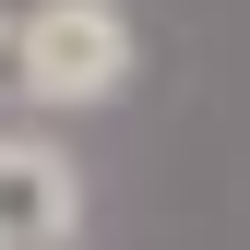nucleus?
Returning <instances> with one entry per match:
<instances>
[{
    "mask_svg": "<svg viewBox=\"0 0 250 250\" xmlns=\"http://www.w3.org/2000/svg\"><path fill=\"white\" fill-rule=\"evenodd\" d=\"M131 83V12L119 0H36L12 12V96L72 119V107H107Z\"/></svg>",
    "mask_w": 250,
    "mask_h": 250,
    "instance_id": "1",
    "label": "nucleus"
},
{
    "mask_svg": "<svg viewBox=\"0 0 250 250\" xmlns=\"http://www.w3.org/2000/svg\"><path fill=\"white\" fill-rule=\"evenodd\" d=\"M83 238V167L48 131H0V250H72Z\"/></svg>",
    "mask_w": 250,
    "mask_h": 250,
    "instance_id": "2",
    "label": "nucleus"
},
{
    "mask_svg": "<svg viewBox=\"0 0 250 250\" xmlns=\"http://www.w3.org/2000/svg\"><path fill=\"white\" fill-rule=\"evenodd\" d=\"M0 96H12V12H0Z\"/></svg>",
    "mask_w": 250,
    "mask_h": 250,
    "instance_id": "3",
    "label": "nucleus"
}]
</instances>
